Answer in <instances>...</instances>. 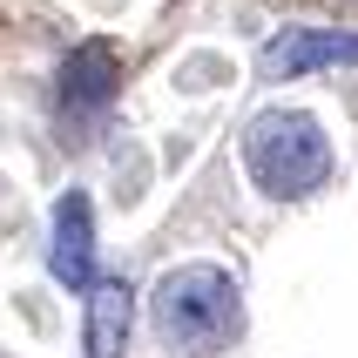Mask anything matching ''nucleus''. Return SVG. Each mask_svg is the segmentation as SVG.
<instances>
[{
	"label": "nucleus",
	"mask_w": 358,
	"mask_h": 358,
	"mask_svg": "<svg viewBox=\"0 0 358 358\" xmlns=\"http://www.w3.org/2000/svg\"><path fill=\"white\" fill-rule=\"evenodd\" d=\"M264 7H284V14H331V20H358V0H264Z\"/></svg>",
	"instance_id": "0eeeda50"
},
{
	"label": "nucleus",
	"mask_w": 358,
	"mask_h": 358,
	"mask_svg": "<svg viewBox=\"0 0 358 358\" xmlns=\"http://www.w3.org/2000/svg\"><path fill=\"white\" fill-rule=\"evenodd\" d=\"M243 169H250V182L264 196L298 203L331 182V136L304 108H264L243 129Z\"/></svg>",
	"instance_id": "f03ea898"
},
{
	"label": "nucleus",
	"mask_w": 358,
	"mask_h": 358,
	"mask_svg": "<svg viewBox=\"0 0 358 358\" xmlns=\"http://www.w3.org/2000/svg\"><path fill=\"white\" fill-rule=\"evenodd\" d=\"M149 318H156V338L169 345V352L210 358V352H230V345L243 338V291L217 264H176V271L156 284Z\"/></svg>",
	"instance_id": "f257e3e1"
},
{
	"label": "nucleus",
	"mask_w": 358,
	"mask_h": 358,
	"mask_svg": "<svg viewBox=\"0 0 358 358\" xmlns=\"http://www.w3.org/2000/svg\"><path fill=\"white\" fill-rule=\"evenodd\" d=\"M108 101H115V48L108 41H81L75 55L61 61V108L75 122H88Z\"/></svg>",
	"instance_id": "39448f33"
},
{
	"label": "nucleus",
	"mask_w": 358,
	"mask_h": 358,
	"mask_svg": "<svg viewBox=\"0 0 358 358\" xmlns=\"http://www.w3.org/2000/svg\"><path fill=\"white\" fill-rule=\"evenodd\" d=\"M122 345H129V291L101 284L88 298V358H122Z\"/></svg>",
	"instance_id": "423d86ee"
},
{
	"label": "nucleus",
	"mask_w": 358,
	"mask_h": 358,
	"mask_svg": "<svg viewBox=\"0 0 358 358\" xmlns=\"http://www.w3.org/2000/svg\"><path fill=\"white\" fill-rule=\"evenodd\" d=\"M338 61H358V34H338V27H284L271 48H264V75L271 81H298L311 68H338Z\"/></svg>",
	"instance_id": "7ed1b4c3"
},
{
	"label": "nucleus",
	"mask_w": 358,
	"mask_h": 358,
	"mask_svg": "<svg viewBox=\"0 0 358 358\" xmlns=\"http://www.w3.org/2000/svg\"><path fill=\"white\" fill-rule=\"evenodd\" d=\"M48 271H55L68 291H101L95 284V217H88V196L68 189L55 210V250H48Z\"/></svg>",
	"instance_id": "20e7f679"
}]
</instances>
